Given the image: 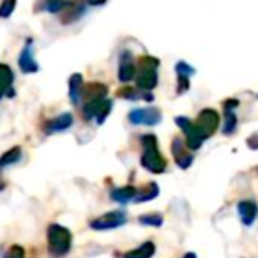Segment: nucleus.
<instances>
[{"instance_id": "nucleus-1", "label": "nucleus", "mask_w": 258, "mask_h": 258, "mask_svg": "<svg viewBox=\"0 0 258 258\" xmlns=\"http://www.w3.org/2000/svg\"><path fill=\"white\" fill-rule=\"evenodd\" d=\"M140 144L144 147L140 163L147 172L151 173H163L166 170V159L161 156L158 149V138L154 135H144L140 138Z\"/></svg>"}, {"instance_id": "nucleus-2", "label": "nucleus", "mask_w": 258, "mask_h": 258, "mask_svg": "<svg viewBox=\"0 0 258 258\" xmlns=\"http://www.w3.org/2000/svg\"><path fill=\"white\" fill-rule=\"evenodd\" d=\"M158 68L159 60L152 55H142L138 58V71H137V87L144 92H151L158 85Z\"/></svg>"}, {"instance_id": "nucleus-3", "label": "nucleus", "mask_w": 258, "mask_h": 258, "mask_svg": "<svg viewBox=\"0 0 258 258\" xmlns=\"http://www.w3.org/2000/svg\"><path fill=\"white\" fill-rule=\"evenodd\" d=\"M71 242L73 235L66 226L57 225V223L48 226V249H50L51 256L60 258L68 254L71 249Z\"/></svg>"}, {"instance_id": "nucleus-4", "label": "nucleus", "mask_w": 258, "mask_h": 258, "mask_svg": "<svg viewBox=\"0 0 258 258\" xmlns=\"http://www.w3.org/2000/svg\"><path fill=\"white\" fill-rule=\"evenodd\" d=\"M161 111L158 108H137L131 110L127 115V120L133 125H158L161 122Z\"/></svg>"}, {"instance_id": "nucleus-5", "label": "nucleus", "mask_w": 258, "mask_h": 258, "mask_svg": "<svg viewBox=\"0 0 258 258\" xmlns=\"http://www.w3.org/2000/svg\"><path fill=\"white\" fill-rule=\"evenodd\" d=\"M125 221H127V216H125L124 211H111V212H106V214L99 216V218L92 219L89 225L92 230H111V228L122 226Z\"/></svg>"}, {"instance_id": "nucleus-6", "label": "nucleus", "mask_w": 258, "mask_h": 258, "mask_svg": "<svg viewBox=\"0 0 258 258\" xmlns=\"http://www.w3.org/2000/svg\"><path fill=\"white\" fill-rule=\"evenodd\" d=\"M135 76H137V68L133 64V55H131V51H122L120 60H118V80L125 85Z\"/></svg>"}, {"instance_id": "nucleus-7", "label": "nucleus", "mask_w": 258, "mask_h": 258, "mask_svg": "<svg viewBox=\"0 0 258 258\" xmlns=\"http://www.w3.org/2000/svg\"><path fill=\"white\" fill-rule=\"evenodd\" d=\"M18 66L23 73H37L39 71V64L34 58V48H32V39H27L25 46H23L22 53L18 58Z\"/></svg>"}, {"instance_id": "nucleus-8", "label": "nucleus", "mask_w": 258, "mask_h": 258, "mask_svg": "<svg viewBox=\"0 0 258 258\" xmlns=\"http://www.w3.org/2000/svg\"><path fill=\"white\" fill-rule=\"evenodd\" d=\"M71 125H73V115L69 113V111H66V113H60L58 117H55V118H51V120L44 122L43 131L46 135L62 133V131L69 129Z\"/></svg>"}, {"instance_id": "nucleus-9", "label": "nucleus", "mask_w": 258, "mask_h": 258, "mask_svg": "<svg viewBox=\"0 0 258 258\" xmlns=\"http://www.w3.org/2000/svg\"><path fill=\"white\" fill-rule=\"evenodd\" d=\"M13 82H15V73L8 64L0 62V99L4 96L15 97V89H13Z\"/></svg>"}, {"instance_id": "nucleus-10", "label": "nucleus", "mask_w": 258, "mask_h": 258, "mask_svg": "<svg viewBox=\"0 0 258 258\" xmlns=\"http://www.w3.org/2000/svg\"><path fill=\"white\" fill-rule=\"evenodd\" d=\"M195 125H197L198 131L207 138L209 135L214 133L216 125H218V115L212 110H204L200 113V117H198V120L195 122Z\"/></svg>"}, {"instance_id": "nucleus-11", "label": "nucleus", "mask_w": 258, "mask_h": 258, "mask_svg": "<svg viewBox=\"0 0 258 258\" xmlns=\"http://www.w3.org/2000/svg\"><path fill=\"white\" fill-rule=\"evenodd\" d=\"M108 94V87L101 82H90L83 85L82 90V97L85 101H92V99H106Z\"/></svg>"}, {"instance_id": "nucleus-12", "label": "nucleus", "mask_w": 258, "mask_h": 258, "mask_svg": "<svg viewBox=\"0 0 258 258\" xmlns=\"http://www.w3.org/2000/svg\"><path fill=\"white\" fill-rule=\"evenodd\" d=\"M172 152H173V159H175V163L180 166L182 170H186L187 166L193 163V156L189 154V152L184 149L182 145V140L180 138H175L172 144Z\"/></svg>"}, {"instance_id": "nucleus-13", "label": "nucleus", "mask_w": 258, "mask_h": 258, "mask_svg": "<svg viewBox=\"0 0 258 258\" xmlns=\"http://www.w3.org/2000/svg\"><path fill=\"white\" fill-rule=\"evenodd\" d=\"M138 189L135 186H122V187H115L110 193L111 200L118 202V204H129V202H135L137 198Z\"/></svg>"}, {"instance_id": "nucleus-14", "label": "nucleus", "mask_w": 258, "mask_h": 258, "mask_svg": "<svg viewBox=\"0 0 258 258\" xmlns=\"http://www.w3.org/2000/svg\"><path fill=\"white\" fill-rule=\"evenodd\" d=\"M117 96L118 97H124V99H129V101H137V99L152 101V99H154L151 92H144V90H140L138 87L135 89V87H129V85L120 87V89L117 90Z\"/></svg>"}, {"instance_id": "nucleus-15", "label": "nucleus", "mask_w": 258, "mask_h": 258, "mask_svg": "<svg viewBox=\"0 0 258 258\" xmlns=\"http://www.w3.org/2000/svg\"><path fill=\"white\" fill-rule=\"evenodd\" d=\"M82 90H83V76L80 75V73H75V75L69 78V99H71L73 104L80 103Z\"/></svg>"}, {"instance_id": "nucleus-16", "label": "nucleus", "mask_w": 258, "mask_h": 258, "mask_svg": "<svg viewBox=\"0 0 258 258\" xmlns=\"http://www.w3.org/2000/svg\"><path fill=\"white\" fill-rule=\"evenodd\" d=\"M159 195V186L156 182H147L144 187H140L137 193V198H135V202L137 204H144V202H149V200H154V198H158Z\"/></svg>"}, {"instance_id": "nucleus-17", "label": "nucleus", "mask_w": 258, "mask_h": 258, "mask_svg": "<svg viewBox=\"0 0 258 258\" xmlns=\"http://www.w3.org/2000/svg\"><path fill=\"white\" fill-rule=\"evenodd\" d=\"M154 253H156V244L149 240V242H144L142 246L127 251V253L124 254V258H151Z\"/></svg>"}, {"instance_id": "nucleus-18", "label": "nucleus", "mask_w": 258, "mask_h": 258, "mask_svg": "<svg viewBox=\"0 0 258 258\" xmlns=\"http://www.w3.org/2000/svg\"><path fill=\"white\" fill-rule=\"evenodd\" d=\"M108 99V97H106ZM106 99H92V101H85V104H83V111H82V115H83V118L85 120H96V117H97V113H99V110L103 108V104H104V101Z\"/></svg>"}, {"instance_id": "nucleus-19", "label": "nucleus", "mask_w": 258, "mask_h": 258, "mask_svg": "<svg viewBox=\"0 0 258 258\" xmlns=\"http://www.w3.org/2000/svg\"><path fill=\"white\" fill-rule=\"evenodd\" d=\"M23 156V151L22 147H13L9 149L8 152H4L2 154V158H0V170H4L6 166H11V165H16V163L22 159Z\"/></svg>"}, {"instance_id": "nucleus-20", "label": "nucleus", "mask_w": 258, "mask_h": 258, "mask_svg": "<svg viewBox=\"0 0 258 258\" xmlns=\"http://www.w3.org/2000/svg\"><path fill=\"white\" fill-rule=\"evenodd\" d=\"M239 214L244 225H251L256 218V205L253 202H242V204H239Z\"/></svg>"}, {"instance_id": "nucleus-21", "label": "nucleus", "mask_w": 258, "mask_h": 258, "mask_svg": "<svg viewBox=\"0 0 258 258\" xmlns=\"http://www.w3.org/2000/svg\"><path fill=\"white\" fill-rule=\"evenodd\" d=\"M64 13H68V15L62 16V22H64V23L76 22V20H78L80 16H83V13H85V6H83V4H73V2H71V6H69Z\"/></svg>"}, {"instance_id": "nucleus-22", "label": "nucleus", "mask_w": 258, "mask_h": 258, "mask_svg": "<svg viewBox=\"0 0 258 258\" xmlns=\"http://www.w3.org/2000/svg\"><path fill=\"white\" fill-rule=\"evenodd\" d=\"M69 6H71L69 0H46L43 8L46 9L48 13H51V15H60V13H64Z\"/></svg>"}, {"instance_id": "nucleus-23", "label": "nucleus", "mask_w": 258, "mask_h": 258, "mask_svg": "<svg viewBox=\"0 0 258 258\" xmlns=\"http://www.w3.org/2000/svg\"><path fill=\"white\" fill-rule=\"evenodd\" d=\"M138 221L145 226H161L163 225V216L159 214V212H149V214L140 216Z\"/></svg>"}, {"instance_id": "nucleus-24", "label": "nucleus", "mask_w": 258, "mask_h": 258, "mask_svg": "<svg viewBox=\"0 0 258 258\" xmlns=\"http://www.w3.org/2000/svg\"><path fill=\"white\" fill-rule=\"evenodd\" d=\"M16 9V0H4L0 4V18H9Z\"/></svg>"}, {"instance_id": "nucleus-25", "label": "nucleus", "mask_w": 258, "mask_h": 258, "mask_svg": "<svg viewBox=\"0 0 258 258\" xmlns=\"http://www.w3.org/2000/svg\"><path fill=\"white\" fill-rule=\"evenodd\" d=\"M111 108H113V101H111V99H106V101H104L103 108H101L99 113H97V117H96V122H97V124H103V122L106 120V117L110 115Z\"/></svg>"}, {"instance_id": "nucleus-26", "label": "nucleus", "mask_w": 258, "mask_h": 258, "mask_svg": "<svg viewBox=\"0 0 258 258\" xmlns=\"http://www.w3.org/2000/svg\"><path fill=\"white\" fill-rule=\"evenodd\" d=\"M4 258H27L25 256V249H23L22 246H11L4 253Z\"/></svg>"}, {"instance_id": "nucleus-27", "label": "nucleus", "mask_w": 258, "mask_h": 258, "mask_svg": "<svg viewBox=\"0 0 258 258\" xmlns=\"http://www.w3.org/2000/svg\"><path fill=\"white\" fill-rule=\"evenodd\" d=\"M85 2L89 6H103V4H106L108 0H85Z\"/></svg>"}, {"instance_id": "nucleus-28", "label": "nucleus", "mask_w": 258, "mask_h": 258, "mask_svg": "<svg viewBox=\"0 0 258 258\" xmlns=\"http://www.w3.org/2000/svg\"><path fill=\"white\" fill-rule=\"evenodd\" d=\"M182 258H197V254H195V253H187V254H184Z\"/></svg>"}, {"instance_id": "nucleus-29", "label": "nucleus", "mask_w": 258, "mask_h": 258, "mask_svg": "<svg viewBox=\"0 0 258 258\" xmlns=\"http://www.w3.org/2000/svg\"><path fill=\"white\" fill-rule=\"evenodd\" d=\"M4 187H6V184H4V182H0V191L4 189Z\"/></svg>"}]
</instances>
